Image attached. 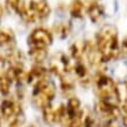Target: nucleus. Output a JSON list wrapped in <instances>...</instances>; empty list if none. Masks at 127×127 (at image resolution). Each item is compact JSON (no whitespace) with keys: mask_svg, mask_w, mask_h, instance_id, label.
Returning a JSON list of instances; mask_svg holds the SVG:
<instances>
[{"mask_svg":"<svg viewBox=\"0 0 127 127\" xmlns=\"http://www.w3.org/2000/svg\"><path fill=\"white\" fill-rule=\"evenodd\" d=\"M29 56L36 63H41L47 57V49H29Z\"/></svg>","mask_w":127,"mask_h":127,"instance_id":"nucleus-16","label":"nucleus"},{"mask_svg":"<svg viewBox=\"0 0 127 127\" xmlns=\"http://www.w3.org/2000/svg\"><path fill=\"white\" fill-rule=\"evenodd\" d=\"M69 31L70 28L69 26H66L65 23H60L57 25L56 27H55V32H56V34L60 36V37H66L68 35H69Z\"/></svg>","mask_w":127,"mask_h":127,"instance_id":"nucleus-18","label":"nucleus"},{"mask_svg":"<svg viewBox=\"0 0 127 127\" xmlns=\"http://www.w3.org/2000/svg\"><path fill=\"white\" fill-rule=\"evenodd\" d=\"M95 91L100 100L118 105L121 101L119 95L118 85L111 77H108L104 73L97 75L95 78Z\"/></svg>","mask_w":127,"mask_h":127,"instance_id":"nucleus-2","label":"nucleus"},{"mask_svg":"<svg viewBox=\"0 0 127 127\" xmlns=\"http://www.w3.org/2000/svg\"><path fill=\"white\" fill-rule=\"evenodd\" d=\"M49 70L58 77H65L70 71V62L64 54H56L49 61Z\"/></svg>","mask_w":127,"mask_h":127,"instance_id":"nucleus-7","label":"nucleus"},{"mask_svg":"<svg viewBox=\"0 0 127 127\" xmlns=\"http://www.w3.org/2000/svg\"><path fill=\"white\" fill-rule=\"evenodd\" d=\"M18 123H19V120L12 121V123H11V126H9V127H18Z\"/></svg>","mask_w":127,"mask_h":127,"instance_id":"nucleus-25","label":"nucleus"},{"mask_svg":"<svg viewBox=\"0 0 127 127\" xmlns=\"http://www.w3.org/2000/svg\"><path fill=\"white\" fill-rule=\"evenodd\" d=\"M53 42V35L46 28H36L28 36L29 49H47Z\"/></svg>","mask_w":127,"mask_h":127,"instance_id":"nucleus-4","label":"nucleus"},{"mask_svg":"<svg viewBox=\"0 0 127 127\" xmlns=\"http://www.w3.org/2000/svg\"><path fill=\"white\" fill-rule=\"evenodd\" d=\"M75 75L77 76L78 81L82 82L83 84L89 82V72L86 66L82 63V61H77V64L75 66Z\"/></svg>","mask_w":127,"mask_h":127,"instance_id":"nucleus-14","label":"nucleus"},{"mask_svg":"<svg viewBox=\"0 0 127 127\" xmlns=\"http://www.w3.org/2000/svg\"><path fill=\"white\" fill-rule=\"evenodd\" d=\"M56 95V89L55 85L50 81L46 79V81L41 82L39 84H36L34 86L33 93H32V101L36 108H44L47 106H49L50 103L53 101Z\"/></svg>","mask_w":127,"mask_h":127,"instance_id":"nucleus-3","label":"nucleus"},{"mask_svg":"<svg viewBox=\"0 0 127 127\" xmlns=\"http://www.w3.org/2000/svg\"><path fill=\"white\" fill-rule=\"evenodd\" d=\"M88 15L92 22H98L104 16V8L97 2H92L88 7Z\"/></svg>","mask_w":127,"mask_h":127,"instance_id":"nucleus-12","label":"nucleus"},{"mask_svg":"<svg viewBox=\"0 0 127 127\" xmlns=\"http://www.w3.org/2000/svg\"><path fill=\"white\" fill-rule=\"evenodd\" d=\"M27 5L35 20H43L49 16L50 6L47 0H29Z\"/></svg>","mask_w":127,"mask_h":127,"instance_id":"nucleus-9","label":"nucleus"},{"mask_svg":"<svg viewBox=\"0 0 127 127\" xmlns=\"http://www.w3.org/2000/svg\"><path fill=\"white\" fill-rule=\"evenodd\" d=\"M0 113L6 120L15 121L19 120V117L21 116V107L15 100L4 99L0 104Z\"/></svg>","mask_w":127,"mask_h":127,"instance_id":"nucleus-8","label":"nucleus"},{"mask_svg":"<svg viewBox=\"0 0 127 127\" xmlns=\"http://www.w3.org/2000/svg\"><path fill=\"white\" fill-rule=\"evenodd\" d=\"M11 84H12V81L6 75L0 76V96H6L9 92Z\"/></svg>","mask_w":127,"mask_h":127,"instance_id":"nucleus-17","label":"nucleus"},{"mask_svg":"<svg viewBox=\"0 0 127 127\" xmlns=\"http://www.w3.org/2000/svg\"><path fill=\"white\" fill-rule=\"evenodd\" d=\"M6 2V7L12 12H18L21 4V0H5Z\"/></svg>","mask_w":127,"mask_h":127,"instance_id":"nucleus-19","label":"nucleus"},{"mask_svg":"<svg viewBox=\"0 0 127 127\" xmlns=\"http://www.w3.org/2000/svg\"><path fill=\"white\" fill-rule=\"evenodd\" d=\"M6 76L11 81L22 82L27 77V72H26V70L23 69L22 64H12V66H9V69H8L7 73H6Z\"/></svg>","mask_w":127,"mask_h":127,"instance_id":"nucleus-11","label":"nucleus"},{"mask_svg":"<svg viewBox=\"0 0 127 127\" xmlns=\"http://www.w3.org/2000/svg\"><path fill=\"white\" fill-rule=\"evenodd\" d=\"M0 127H1V126H0Z\"/></svg>","mask_w":127,"mask_h":127,"instance_id":"nucleus-27","label":"nucleus"},{"mask_svg":"<svg viewBox=\"0 0 127 127\" xmlns=\"http://www.w3.org/2000/svg\"><path fill=\"white\" fill-rule=\"evenodd\" d=\"M29 127H34V126H29Z\"/></svg>","mask_w":127,"mask_h":127,"instance_id":"nucleus-26","label":"nucleus"},{"mask_svg":"<svg viewBox=\"0 0 127 127\" xmlns=\"http://www.w3.org/2000/svg\"><path fill=\"white\" fill-rule=\"evenodd\" d=\"M65 106L64 105H60L56 107L53 106H47L43 108V119L47 124L49 125H56V124H63L65 121Z\"/></svg>","mask_w":127,"mask_h":127,"instance_id":"nucleus-6","label":"nucleus"},{"mask_svg":"<svg viewBox=\"0 0 127 127\" xmlns=\"http://www.w3.org/2000/svg\"><path fill=\"white\" fill-rule=\"evenodd\" d=\"M120 51L123 53V55H125L127 57V39H125L121 43V46H120Z\"/></svg>","mask_w":127,"mask_h":127,"instance_id":"nucleus-21","label":"nucleus"},{"mask_svg":"<svg viewBox=\"0 0 127 127\" xmlns=\"http://www.w3.org/2000/svg\"><path fill=\"white\" fill-rule=\"evenodd\" d=\"M5 63H6V61H5L4 58H2V57H1V56H0V70H1V69H2V68H4Z\"/></svg>","mask_w":127,"mask_h":127,"instance_id":"nucleus-24","label":"nucleus"},{"mask_svg":"<svg viewBox=\"0 0 127 127\" xmlns=\"http://www.w3.org/2000/svg\"><path fill=\"white\" fill-rule=\"evenodd\" d=\"M70 124H73V127H85L84 125H82V121H72Z\"/></svg>","mask_w":127,"mask_h":127,"instance_id":"nucleus-23","label":"nucleus"},{"mask_svg":"<svg viewBox=\"0 0 127 127\" xmlns=\"http://www.w3.org/2000/svg\"><path fill=\"white\" fill-rule=\"evenodd\" d=\"M96 113L97 116L101 118L105 123L114 121L120 116V111L118 108V105L106 103V101H103V100H99L96 104Z\"/></svg>","mask_w":127,"mask_h":127,"instance_id":"nucleus-5","label":"nucleus"},{"mask_svg":"<svg viewBox=\"0 0 127 127\" xmlns=\"http://www.w3.org/2000/svg\"><path fill=\"white\" fill-rule=\"evenodd\" d=\"M14 34L9 29H2L0 32V48H12L14 44Z\"/></svg>","mask_w":127,"mask_h":127,"instance_id":"nucleus-13","label":"nucleus"},{"mask_svg":"<svg viewBox=\"0 0 127 127\" xmlns=\"http://www.w3.org/2000/svg\"><path fill=\"white\" fill-rule=\"evenodd\" d=\"M96 47L104 62L118 57L120 54V46L116 27L106 25L101 28L97 34Z\"/></svg>","mask_w":127,"mask_h":127,"instance_id":"nucleus-1","label":"nucleus"},{"mask_svg":"<svg viewBox=\"0 0 127 127\" xmlns=\"http://www.w3.org/2000/svg\"><path fill=\"white\" fill-rule=\"evenodd\" d=\"M123 111H124V116H123V124L124 126L127 127V103H125L123 106Z\"/></svg>","mask_w":127,"mask_h":127,"instance_id":"nucleus-20","label":"nucleus"},{"mask_svg":"<svg viewBox=\"0 0 127 127\" xmlns=\"http://www.w3.org/2000/svg\"><path fill=\"white\" fill-rule=\"evenodd\" d=\"M99 127H120L118 124L113 123V121H107V123H104L103 125H100Z\"/></svg>","mask_w":127,"mask_h":127,"instance_id":"nucleus-22","label":"nucleus"},{"mask_svg":"<svg viewBox=\"0 0 127 127\" xmlns=\"http://www.w3.org/2000/svg\"><path fill=\"white\" fill-rule=\"evenodd\" d=\"M48 76H49L48 70L44 69L43 66L35 65V66L32 68V70L29 71V72H27L26 81H27L28 84L35 86L36 84H39V83H41V82L48 79Z\"/></svg>","mask_w":127,"mask_h":127,"instance_id":"nucleus-10","label":"nucleus"},{"mask_svg":"<svg viewBox=\"0 0 127 127\" xmlns=\"http://www.w3.org/2000/svg\"><path fill=\"white\" fill-rule=\"evenodd\" d=\"M70 13L73 18H77V19H81L83 18V13H84V5L82 1L79 0H75L71 6H70Z\"/></svg>","mask_w":127,"mask_h":127,"instance_id":"nucleus-15","label":"nucleus"}]
</instances>
